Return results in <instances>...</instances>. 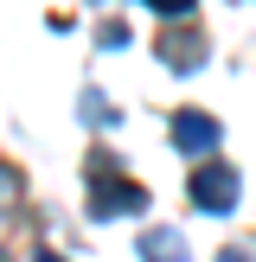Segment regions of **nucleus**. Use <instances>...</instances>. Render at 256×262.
I'll use <instances>...</instances> for the list:
<instances>
[{"instance_id": "obj_9", "label": "nucleus", "mask_w": 256, "mask_h": 262, "mask_svg": "<svg viewBox=\"0 0 256 262\" xmlns=\"http://www.w3.org/2000/svg\"><path fill=\"white\" fill-rule=\"evenodd\" d=\"M218 262H256V250H224Z\"/></svg>"}, {"instance_id": "obj_3", "label": "nucleus", "mask_w": 256, "mask_h": 262, "mask_svg": "<svg viewBox=\"0 0 256 262\" xmlns=\"http://www.w3.org/2000/svg\"><path fill=\"white\" fill-rule=\"evenodd\" d=\"M173 147L211 154V147H218V122H211L205 109H179V115H173Z\"/></svg>"}, {"instance_id": "obj_8", "label": "nucleus", "mask_w": 256, "mask_h": 262, "mask_svg": "<svg viewBox=\"0 0 256 262\" xmlns=\"http://www.w3.org/2000/svg\"><path fill=\"white\" fill-rule=\"evenodd\" d=\"M154 13H166V19H179V13H192V0H147Z\"/></svg>"}, {"instance_id": "obj_4", "label": "nucleus", "mask_w": 256, "mask_h": 262, "mask_svg": "<svg viewBox=\"0 0 256 262\" xmlns=\"http://www.w3.org/2000/svg\"><path fill=\"white\" fill-rule=\"evenodd\" d=\"M160 58L173 64V71H199V64H205V38L199 32H166L160 38Z\"/></svg>"}, {"instance_id": "obj_7", "label": "nucleus", "mask_w": 256, "mask_h": 262, "mask_svg": "<svg viewBox=\"0 0 256 262\" xmlns=\"http://www.w3.org/2000/svg\"><path fill=\"white\" fill-rule=\"evenodd\" d=\"M13 205H19V179L0 166V211H13Z\"/></svg>"}, {"instance_id": "obj_10", "label": "nucleus", "mask_w": 256, "mask_h": 262, "mask_svg": "<svg viewBox=\"0 0 256 262\" xmlns=\"http://www.w3.org/2000/svg\"><path fill=\"white\" fill-rule=\"evenodd\" d=\"M38 262H58V256H51V250H38Z\"/></svg>"}, {"instance_id": "obj_1", "label": "nucleus", "mask_w": 256, "mask_h": 262, "mask_svg": "<svg viewBox=\"0 0 256 262\" xmlns=\"http://www.w3.org/2000/svg\"><path fill=\"white\" fill-rule=\"evenodd\" d=\"M122 211H147V192L115 173L109 154H96L90 160V217H122Z\"/></svg>"}, {"instance_id": "obj_6", "label": "nucleus", "mask_w": 256, "mask_h": 262, "mask_svg": "<svg viewBox=\"0 0 256 262\" xmlns=\"http://www.w3.org/2000/svg\"><path fill=\"white\" fill-rule=\"evenodd\" d=\"M96 38H102V51H115V45H128V26L109 19V26H96Z\"/></svg>"}, {"instance_id": "obj_5", "label": "nucleus", "mask_w": 256, "mask_h": 262, "mask_svg": "<svg viewBox=\"0 0 256 262\" xmlns=\"http://www.w3.org/2000/svg\"><path fill=\"white\" fill-rule=\"evenodd\" d=\"M141 256L147 262H186V237L179 230H147L141 237Z\"/></svg>"}, {"instance_id": "obj_11", "label": "nucleus", "mask_w": 256, "mask_h": 262, "mask_svg": "<svg viewBox=\"0 0 256 262\" xmlns=\"http://www.w3.org/2000/svg\"><path fill=\"white\" fill-rule=\"evenodd\" d=\"M0 262H7V256H0Z\"/></svg>"}, {"instance_id": "obj_2", "label": "nucleus", "mask_w": 256, "mask_h": 262, "mask_svg": "<svg viewBox=\"0 0 256 262\" xmlns=\"http://www.w3.org/2000/svg\"><path fill=\"white\" fill-rule=\"evenodd\" d=\"M192 205H199V211H230V205H237V166H199V173H192Z\"/></svg>"}]
</instances>
